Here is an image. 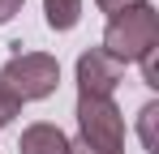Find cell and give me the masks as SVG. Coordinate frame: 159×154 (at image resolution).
<instances>
[{"label": "cell", "instance_id": "cell-2", "mask_svg": "<svg viewBox=\"0 0 159 154\" xmlns=\"http://www.w3.org/2000/svg\"><path fill=\"white\" fill-rule=\"evenodd\" d=\"M0 86L17 103L48 99V94H56V86H60V64H56V56H48V51H17L13 60H4Z\"/></svg>", "mask_w": 159, "mask_h": 154}, {"label": "cell", "instance_id": "cell-4", "mask_svg": "<svg viewBox=\"0 0 159 154\" xmlns=\"http://www.w3.org/2000/svg\"><path fill=\"white\" fill-rule=\"evenodd\" d=\"M120 77H125V64L112 60L103 47H90L78 56V94H86V99H112Z\"/></svg>", "mask_w": 159, "mask_h": 154}, {"label": "cell", "instance_id": "cell-10", "mask_svg": "<svg viewBox=\"0 0 159 154\" xmlns=\"http://www.w3.org/2000/svg\"><path fill=\"white\" fill-rule=\"evenodd\" d=\"M95 4H99V13L116 17V13H125V9H133V4H146V0H95Z\"/></svg>", "mask_w": 159, "mask_h": 154}, {"label": "cell", "instance_id": "cell-11", "mask_svg": "<svg viewBox=\"0 0 159 154\" xmlns=\"http://www.w3.org/2000/svg\"><path fill=\"white\" fill-rule=\"evenodd\" d=\"M22 4H26V0H0V26H4V22H13Z\"/></svg>", "mask_w": 159, "mask_h": 154}, {"label": "cell", "instance_id": "cell-6", "mask_svg": "<svg viewBox=\"0 0 159 154\" xmlns=\"http://www.w3.org/2000/svg\"><path fill=\"white\" fill-rule=\"evenodd\" d=\"M43 17H48V26L52 30H73V26L82 22V0H43Z\"/></svg>", "mask_w": 159, "mask_h": 154}, {"label": "cell", "instance_id": "cell-12", "mask_svg": "<svg viewBox=\"0 0 159 154\" xmlns=\"http://www.w3.org/2000/svg\"><path fill=\"white\" fill-rule=\"evenodd\" d=\"M69 154H112V150H95V146H86V141H69Z\"/></svg>", "mask_w": 159, "mask_h": 154}, {"label": "cell", "instance_id": "cell-7", "mask_svg": "<svg viewBox=\"0 0 159 154\" xmlns=\"http://www.w3.org/2000/svg\"><path fill=\"white\" fill-rule=\"evenodd\" d=\"M138 116H142V146H146L151 154H159V141H155V116H159V103H146Z\"/></svg>", "mask_w": 159, "mask_h": 154}, {"label": "cell", "instance_id": "cell-8", "mask_svg": "<svg viewBox=\"0 0 159 154\" xmlns=\"http://www.w3.org/2000/svg\"><path fill=\"white\" fill-rule=\"evenodd\" d=\"M138 64H142V81H146L151 90H159V47H151Z\"/></svg>", "mask_w": 159, "mask_h": 154}, {"label": "cell", "instance_id": "cell-5", "mask_svg": "<svg viewBox=\"0 0 159 154\" xmlns=\"http://www.w3.org/2000/svg\"><path fill=\"white\" fill-rule=\"evenodd\" d=\"M17 154H69V137H65L56 124L39 120V124H30L26 133H22Z\"/></svg>", "mask_w": 159, "mask_h": 154}, {"label": "cell", "instance_id": "cell-9", "mask_svg": "<svg viewBox=\"0 0 159 154\" xmlns=\"http://www.w3.org/2000/svg\"><path fill=\"white\" fill-rule=\"evenodd\" d=\"M17 116H22V103H17L4 86H0V128L9 124V120H17Z\"/></svg>", "mask_w": 159, "mask_h": 154}, {"label": "cell", "instance_id": "cell-1", "mask_svg": "<svg viewBox=\"0 0 159 154\" xmlns=\"http://www.w3.org/2000/svg\"><path fill=\"white\" fill-rule=\"evenodd\" d=\"M151 47H159V9L155 4H133L125 13L107 17L103 30V51L120 64H133L142 60Z\"/></svg>", "mask_w": 159, "mask_h": 154}, {"label": "cell", "instance_id": "cell-3", "mask_svg": "<svg viewBox=\"0 0 159 154\" xmlns=\"http://www.w3.org/2000/svg\"><path fill=\"white\" fill-rule=\"evenodd\" d=\"M78 137L95 150L125 154V116L112 99H86L78 94Z\"/></svg>", "mask_w": 159, "mask_h": 154}]
</instances>
